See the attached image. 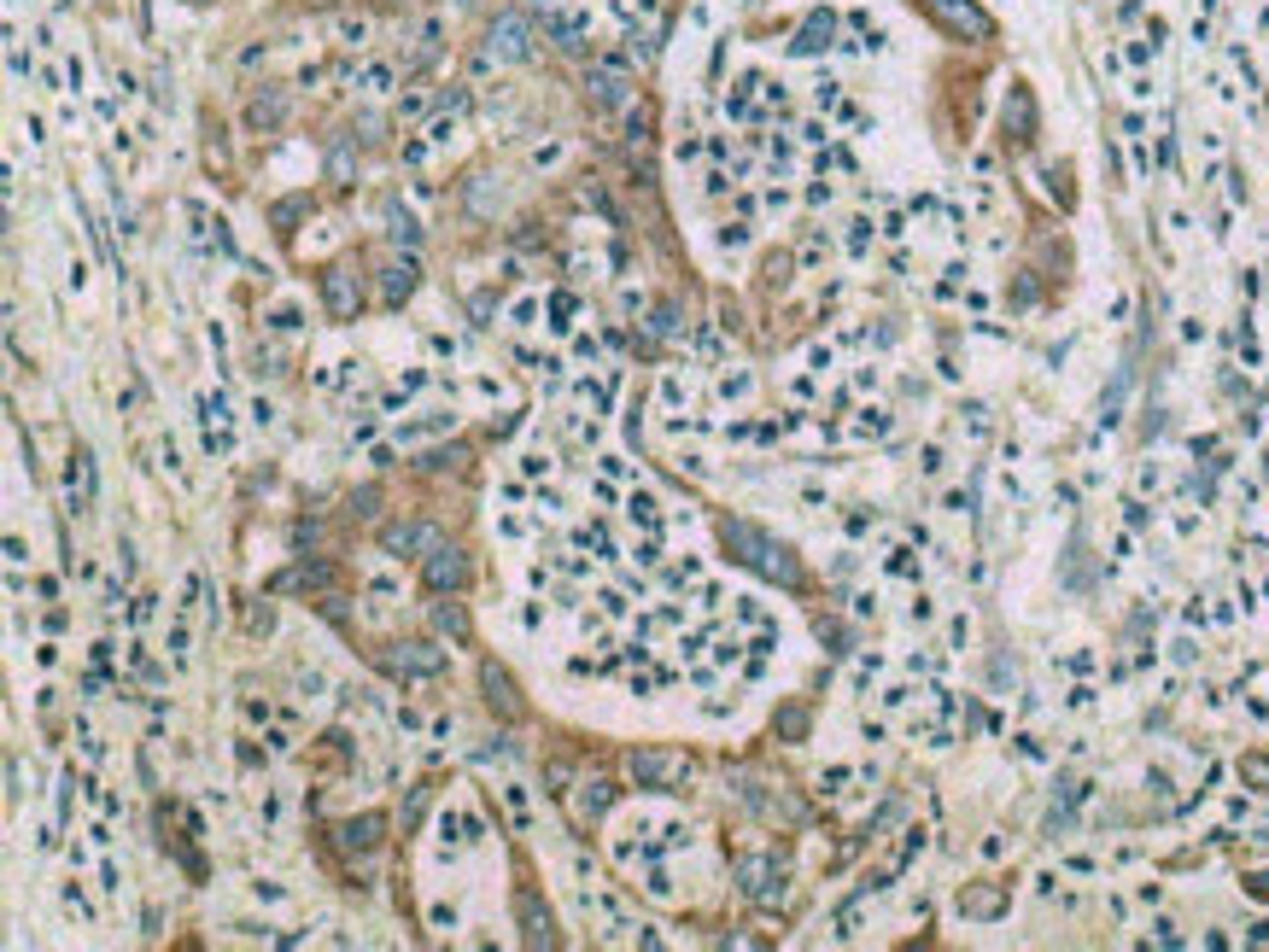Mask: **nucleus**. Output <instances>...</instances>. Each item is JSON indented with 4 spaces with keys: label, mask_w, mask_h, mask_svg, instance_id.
Masks as SVG:
<instances>
[{
    "label": "nucleus",
    "mask_w": 1269,
    "mask_h": 952,
    "mask_svg": "<svg viewBox=\"0 0 1269 952\" xmlns=\"http://www.w3.org/2000/svg\"><path fill=\"white\" fill-rule=\"evenodd\" d=\"M480 689H486V702L498 707L503 719H521V696H516V678L503 672V666H480Z\"/></svg>",
    "instance_id": "7"
},
{
    "label": "nucleus",
    "mask_w": 1269,
    "mask_h": 952,
    "mask_svg": "<svg viewBox=\"0 0 1269 952\" xmlns=\"http://www.w3.org/2000/svg\"><path fill=\"white\" fill-rule=\"evenodd\" d=\"M627 772L638 777L643 789H673V783H685L691 777V760H685L679 748H638L627 760Z\"/></svg>",
    "instance_id": "2"
},
{
    "label": "nucleus",
    "mask_w": 1269,
    "mask_h": 952,
    "mask_svg": "<svg viewBox=\"0 0 1269 952\" xmlns=\"http://www.w3.org/2000/svg\"><path fill=\"white\" fill-rule=\"evenodd\" d=\"M468 578V561H463V550H428V585L433 590H456Z\"/></svg>",
    "instance_id": "8"
},
{
    "label": "nucleus",
    "mask_w": 1269,
    "mask_h": 952,
    "mask_svg": "<svg viewBox=\"0 0 1269 952\" xmlns=\"http://www.w3.org/2000/svg\"><path fill=\"white\" fill-rule=\"evenodd\" d=\"M585 89L597 106H627V76H620V64H603V71H591L585 76Z\"/></svg>",
    "instance_id": "12"
},
{
    "label": "nucleus",
    "mask_w": 1269,
    "mask_h": 952,
    "mask_svg": "<svg viewBox=\"0 0 1269 952\" xmlns=\"http://www.w3.org/2000/svg\"><path fill=\"white\" fill-rule=\"evenodd\" d=\"M720 538H726V550H731V561H743V567H754V573H767V578H779V585H802V567H796V555L784 550L779 538H767L761 527H749V520H726L720 527Z\"/></svg>",
    "instance_id": "1"
},
{
    "label": "nucleus",
    "mask_w": 1269,
    "mask_h": 952,
    "mask_svg": "<svg viewBox=\"0 0 1269 952\" xmlns=\"http://www.w3.org/2000/svg\"><path fill=\"white\" fill-rule=\"evenodd\" d=\"M387 234L398 240V246H415V240H422V223H415L404 205H387Z\"/></svg>",
    "instance_id": "16"
},
{
    "label": "nucleus",
    "mask_w": 1269,
    "mask_h": 952,
    "mask_svg": "<svg viewBox=\"0 0 1269 952\" xmlns=\"http://www.w3.org/2000/svg\"><path fill=\"white\" fill-rule=\"evenodd\" d=\"M357 82H363L369 94H387V89H392V64H369V71L357 76Z\"/></svg>",
    "instance_id": "21"
},
{
    "label": "nucleus",
    "mask_w": 1269,
    "mask_h": 952,
    "mask_svg": "<svg viewBox=\"0 0 1269 952\" xmlns=\"http://www.w3.org/2000/svg\"><path fill=\"white\" fill-rule=\"evenodd\" d=\"M264 742H269V754H293V737H287V730H269Z\"/></svg>",
    "instance_id": "29"
},
{
    "label": "nucleus",
    "mask_w": 1269,
    "mask_h": 952,
    "mask_svg": "<svg viewBox=\"0 0 1269 952\" xmlns=\"http://www.w3.org/2000/svg\"><path fill=\"white\" fill-rule=\"evenodd\" d=\"M503 801H509V813H516V824H521V830L533 824V818H527V789H521V783H509V789H503Z\"/></svg>",
    "instance_id": "22"
},
{
    "label": "nucleus",
    "mask_w": 1269,
    "mask_h": 952,
    "mask_svg": "<svg viewBox=\"0 0 1269 952\" xmlns=\"http://www.w3.org/2000/svg\"><path fill=\"white\" fill-rule=\"evenodd\" d=\"M533 316H539V299H521V304H516V322H521V327H527V322H533Z\"/></svg>",
    "instance_id": "33"
},
{
    "label": "nucleus",
    "mask_w": 1269,
    "mask_h": 952,
    "mask_svg": "<svg viewBox=\"0 0 1269 952\" xmlns=\"http://www.w3.org/2000/svg\"><path fill=\"white\" fill-rule=\"evenodd\" d=\"M486 47H491V59H527V53H533V24L521 13H503L498 24H491Z\"/></svg>",
    "instance_id": "6"
},
{
    "label": "nucleus",
    "mask_w": 1269,
    "mask_h": 952,
    "mask_svg": "<svg viewBox=\"0 0 1269 952\" xmlns=\"http://www.w3.org/2000/svg\"><path fill=\"white\" fill-rule=\"evenodd\" d=\"M415 292V264H392V269H380V299L387 304H404Z\"/></svg>",
    "instance_id": "14"
},
{
    "label": "nucleus",
    "mask_w": 1269,
    "mask_h": 952,
    "mask_svg": "<svg viewBox=\"0 0 1269 952\" xmlns=\"http://www.w3.org/2000/svg\"><path fill=\"white\" fill-rule=\"evenodd\" d=\"M380 830H387V818H380V813H363V818H352V824H340V848H375V841H380Z\"/></svg>",
    "instance_id": "13"
},
{
    "label": "nucleus",
    "mask_w": 1269,
    "mask_h": 952,
    "mask_svg": "<svg viewBox=\"0 0 1269 952\" xmlns=\"http://www.w3.org/2000/svg\"><path fill=\"white\" fill-rule=\"evenodd\" d=\"M521 924H527V940H544V947H550V912H539V900H533V894H521Z\"/></svg>",
    "instance_id": "15"
},
{
    "label": "nucleus",
    "mask_w": 1269,
    "mask_h": 952,
    "mask_svg": "<svg viewBox=\"0 0 1269 952\" xmlns=\"http://www.w3.org/2000/svg\"><path fill=\"white\" fill-rule=\"evenodd\" d=\"M433 620H440V631H451L456 643H468V614L456 608V602H440V608H433Z\"/></svg>",
    "instance_id": "18"
},
{
    "label": "nucleus",
    "mask_w": 1269,
    "mask_h": 952,
    "mask_svg": "<svg viewBox=\"0 0 1269 952\" xmlns=\"http://www.w3.org/2000/svg\"><path fill=\"white\" fill-rule=\"evenodd\" d=\"M925 6L936 13V24L954 30V36H971V41L989 36V18L977 13V0H925Z\"/></svg>",
    "instance_id": "4"
},
{
    "label": "nucleus",
    "mask_w": 1269,
    "mask_h": 952,
    "mask_svg": "<svg viewBox=\"0 0 1269 952\" xmlns=\"http://www.w3.org/2000/svg\"><path fill=\"white\" fill-rule=\"evenodd\" d=\"M170 654H176V661H188V631H182V626L170 631Z\"/></svg>",
    "instance_id": "31"
},
{
    "label": "nucleus",
    "mask_w": 1269,
    "mask_h": 952,
    "mask_svg": "<svg viewBox=\"0 0 1269 952\" xmlns=\"http://www.w3.org/2000/svg\"><path fill=\"white\" fill-rule=\"evenodd\" d=\"M738 877H743V894H749V900H772V877H779V864L761 859V853H749V859H738Z\"/></svg>",
    "instance_id": "10"
},
{
    "label": "nucleus",
    "mask_w": 1269,
    "mask_h": 952,
    "mask_svg": "<svg viewBox=\"0 0 1269 952\" xmlns=\"http://www.w3.org/2000/svg\"><path fill=\"white\" fill-rule=\"evenodd\" d=\"M831 36H837V18H831V13H814L802 30H796L790 53H802V59H807V53H825V47H831Z\"/></svg>",
    "instance_id": "11"
},
{
    "label": "nucleus",
    "mask_w": 1269,
    "mask_h": 952,
    "mask_svg": "<svg viewBox=\"0 0 1269 952\" xmlns=\"http://www.w3.org/2000/svg\"><path fill=\"white\" fill-rule=\"evenodd\" d=\"M322 304H328V316H334V322H352L357 304H363V281H357L346 264H334V269L322 275Z\"/></svg>",
    "instance_id": "3"
},
{
    "label": "nucleus",
    "mask_w": 1269,
    "mask_h": 952,
    "mask_svg": "<svg viewBox=\"0 0 1269 952\" xmlns=\"http://www.w3.org/2000/svg\"><path fill=\"white\" fill-rule=\"evenodd\" d=\"M627 514H632V520H638V527H650V532H655V497H650V491H632Z\"/></svg>",
    "instance_id": "19"
},
{
    "label": "nucleus",
    "mask_w": 1269,
    "mask_h": 952,
    "mask_svg": "<svg viewBox=\"0 0 1269 952\" xmlns=\"http://www.w3.org/2000/svg\"><path fill=\"white\" fill-rule=\"evenodd\" d=\"M246 117H251L258 129H269V123H281V117H287V100H281V94H258Z\"/></svg>",
    "instance_id": "17"
},
{
    "label": "nucleus",
    "mask_w": 1269,
    "mask_h": 952,
    "mask_svg": "<svg viewBox=\"0 0 1269 952\" xmlns=\"http://www.w3.org/2000/svg\"><path fill=\"white\" fill-rule=\"evenodd\" d=\"M544 6H556V0H533V13H544Z\"/></svg>",
    "instance_id": "34"
},
{
    "label": "nucleus",
    "mask_w": 1269,
    "mask_h": 952,
    "mask_svg": "<svg viewBox=\"0 0 1269 952\" xmlns=\"http://www.w3.org/2000/svg\"><path fill=\"white\" fill-rule=\"evenodd\" d=\"M269 327H276V334H299V310H293V304L269 310Z\"/></svg>",
    "instance_id": "24"
},
{
    "label": "nucleus",
    "mask_w": 1269,
    "mask_h": 952,
    "mask_svg": "<svg viewBox=\"0 0 1269 952\" xmlns=\"http://www.w3.org/2000/svg\"><path fill=\"white\" fill-rule=\"evenodd\" d=\"M380 544H387V555H415V550H440V532L433 527H387L380 532Z\"/></svg>",
    "instance_id": "9"
},
{
    "label": "nucleus",
    "mask_w": 1269,
    "mask_h": 952,
    "mask_svg": "<svg viewBox=\"0 0 1269 952\" xmlns=\"http://www.w3.org/2000/svg\"><path fill=\"white\" fill-rule=\"evenodd\" d=\"M603 614H627V596H620V590H603Z\"/></svg>",
    "instance_id": "30"
},
{
    "label": "nucleus",
    "mask_w": 1269,
    "mask_h": 952,
    "mask_svg": "<svg viewBox=\"0 0 1269 952\" xmlns=\"http://www.w3.org/2000/svg\"><path fill=\"white\" fill-rule=\"evenodd\" d=\"M743 392H749V375H726V380H720V398H743Z\"/></svg>",
    "instance_id": "26"
},
{
    "label": "nucleus",
    "mask_w": 1269,
    "mask_h": 952,
    "mask_svg": "<svg viewBox=\"0 0 1269 952\" xmlns=\"http://www.w3.org/2000/svg\"><path fill=\"white\" fill-rule=\"evenodd\" d=\"M346 41H352V47H363V36H369V24H363V18H346Z\"/></svg>",
    "instance_id": "27"
},
{
    "label": "nucleus",
    "mask_w": 1269,
    "mask_h": 952,
    "mask_svg": "<svg viewBox=\"0 0 1269 952\" xmlns=\"http://www.w3.org/2000/svg\"><path fill=\"white\" fill-rule=\"evenodd\" d=\"M433 929H456V912H451V906H433Z\"/></svg>",
    "instance_id": "32"
},
{
    "label": "nucleus",
    "mask_w": 1269,
    "mask_h": 952,
    "mask_svg": "<svg viewBox=\"0 0 1269 952\" xmlns=\"http://www.w3.org/2000/svg\"><path fill=\"white\" fill-rule=\"evenodd\" d=\"M779 730H784V737H802V730H807V713H802V707H790V713L779 719Z\"/></svg>",
    "instance_id": "25"
},
{
    "label": "nucleus",
    "mask_w": 1269,
    "mask_h": 952,
    "mask_svg": "<svg viewBox=\"0 0 1269 952\" xmlns=\"http://www.w3.org/2000/svg\"><path fill=\"white\" fill-rule=\"evenodd\" d=\"M743 240H749V228H743V223H731V228H720V246H743Z\"/></svg>",
    "instance_id": "28"
},
{
    "label": "nucleus",
    "mask_w": 1269,
    "mask_h": 952,
    "mask_svg": "<svg viewBox=\"0 0 1269 952\" xmlns=\"http://www.w3.org/2000/svg\"><path fill=\"white\" fill-rule=\"evenodd\" d=\"M387 661H392V672H404V678H440L445 672V649H433V643H392Z\"/></svg>",
    "instance_id": "5"
},
{
    "label": "nucleus",
    "mask_w": 1269,
    "mask_h": 952,
    "mask_svg": "<svg viewBox=\"0 0 1269 952\" xmlns=\"http://www.w3.org/2000/svg\"><path fill=\"white\" fill-rule=\"evenodd\" d=\"M959 912H966V917H994V912H1001V894H966Z\"/></svg>",
    "instance_id": "20"
},
{
    "label": "nucleus",
    "mask_w": 1269,
    "mask_h": 952,
    "mask_svg": "<svg viewBox=\"0 0 1269 952\" xmlns=\"http://www.w3.org/2000/svg\"><path fill=\"white\" fill-rule=\"evenodd\" d=\"M609 801H615V789H609V783H585V813H603Z\"/></svg>",
    "instance_id": "23"
}]
</instances>
